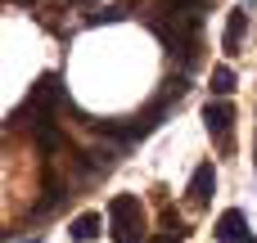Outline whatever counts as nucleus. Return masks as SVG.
<instances>
[{"instance_id": "6e6552de", "label": "nucleus", "mask_w": 257, "mask_h": 243, "mask_svg": "<svg viewBox=\"0 0 257 243\" xmlns=\"http://www.w3.org/2000/svg\"><path fill=\"white\" fill-rule=\"evenodd\" d=\"M230 90H235V72H230L226 63H221V68H212V95H217V99H226Z\"/></svg>"}, {"instance_id": "39448f33", "label": "nucleus", "mask_w": 257, "mask_h": 243, "mask_svg": "<svg viewBox=\"0 0 257 243\" xmlns=\"http://www.w3.org/2000/svg\"><path fill=\"white\" fill-rule=\"evenodd\" d=\"M212 189H217V167H212V162H199L194 176H190V203L203 207V203L212 198Z\"/></svg>"}, {"instance_id": "9d476101", "label": "nucleus", "mask_w": 257, "mask_h": 243, "mask_svg": "<svg viewBox=\"0 0 257 243\" xmlns=\"http://www.w3.org/2000/svg\"><path fill=\"white\" fill-rule=\"evenodd\" d=\"M244 5H257V0H244Z\"/></svg>"}, {"instance_id": "20e7f679", "label": "nucleus", "mask_w": 257, "mask_h": 243, "mask_svg": "<svg viewBox=\"0 0 257 243\" xmlns=\"http://www.w3.org/2000/svg\"><path fill=\"white\" fill-rule=\"evenodd\" d=\"M217 239H221V243H257L253 234H248V221H244L239 207L221 212V221H217Z\"/></svg>"}, {"instance_id": "f257e3e1", "label": "nucleus", "mask_w": 257, "mask_h": 243, "mask_svg": "<svg viewBox=\"0 0 257 243\" xmlns=\"http://www.w3.org/2000/svg\"><path fill=\"white\" fill-rule=\"evenodd\" d=\"M108 225H113V243H140V230H145L140 198L136 194H117L108 203Z\"/></svg>"}, {"instance_id": "423d86ee", "label": "nucleus", "mask_w": 257, "mask_h": 243, "mask_svg": "<svg viewBox=\"0 0 257 243\" xmlns=\"http://www.w3.org/2000/svg\"><path fill=\"white\" fill-rule=\"evenodd\" d=\"M244 27H248V5L230 9V18H226V36H221L226 54H239V45H244Z\"/></svg>"}, {"instance_id": "7ed1b4c3", "label": "nucleus", "mask_w": 257, "mask_h": 243, "mask_svg": "<svg viewBox=\"0 0 257 243\" xmlns=\"http://www.w3.org/2000/svg\"><path fill=\"white\" fill-rule=\"evenodd\" d=\"M203 126H208V135L221 144V149H230V126H235V108L226 104V99H208V108H203Z\"/></svg>"}, {"instance_id": "0eeeda50", "label": "nucleus", "mask_w": 257, "mask_h": 243, "mask_svg": "<svg viewBox=\"0 0 257 243\" xmlns=\"http://www.w3.org/2000/svg\"><path fill=\"white\" fill-rule=\"evenodd\" d=\"M99 225H104V216H99V212H81V216L68 225V239L90 243V239H99Z\"/></svg>"}, {"instance_id": "1a4fd4ad", "label": "nucleus", "mask_w": 257, "mask_h": 243, "mask_svg": "<svg viewBox=\"0 0 257 243\" xmlns=\"http://www.w3.org/2000/svg\"><path fill=\"white\" fill-rule=\"evenodd\" d=\"M149 243H181V234H154Z\"/></svg>"}, {"instance_id": "f03ea898", "label": "nucleus", "mask_w": 257, "mask_h": 243, "mask_svg": "<svg viewBox=\"0 0 257 243\" xmlns=\"http://www.w3.org/2000/svg\"><path fill=\"white\" fill-rule=\"evenodd\" d=\"M54 104H59V77H54V72H45V77H41V81L27 90V104H23V113H32L36 122H45V113H50ZM36 122H32V126H36Z\"/></svg>"}]
</instances>
